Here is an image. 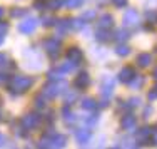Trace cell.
<instances>
[{
  "label": "cell",
  "mask_w": 157,
  "mask_h": 149,
  "mask_svg": "<svg viewBox=\"0 0 157 149\" xmlns=\"http://www.w3.org/2000/svg\"><path fill=\"white\" fill-rule=\"evenodd\" d=\"M127 37H129V33H127L124 29H121V30H117V33H115V39L117 40H125Z\"/></svg>",
  "instance_id": "cell-23"
},
{
  "label": "cell",
  "mask_w": 157,
  "mask_h": 149,
  "mask_svg": "<svg viewBox=\"0 0 157 149\" xmlns=\"http://www.w3.org/2000/svg\"><path fill=\"white\" fill-rule=\"evenodd\" d=\"M30 84H32V79H30V77L15 76V77L12 79V82H10V87H12L13 91H18V92H22V91H25V89H27Z\"/></svg>",
  "instance_id": "cell-1"
},
{
  "label": "cell",
  "mask_w": 157,
  "mask_h": 149,
  "mask_svg": "<svg viewBox=\"0 0 157 149\" xmlns=\"http://www.w3.org/2000/svg\"><path fill=\"white\" fill-rule=\"evenodd\" d=\"M63 3H65V0H52V2H48V9H59Z\"/></svg>",
  "instance_id": "cell-21"
},
{
  "label": "cell",
  "mask_w": 157,
  "mask_h": 149,
  "mask_svg": "<svg viewBox=\"0 0 157 149\" xmlns=\"http://www.w3.org/2000/svg\"><path fill=\"white\" fill-rule=\"evenodd\" d=\"M112 87H114V82H112V80H109V79H105V84H104V87H102V89H104L102 94L105 96V97L112 94Z\"/></svg>",
  "instance_id": "cell-17"
},
{
  "label": "cell",
  "mask_w": 157,
  "mask_h": 149,
  "mask_svg": "<svg viewBox=\"0 0 157 149\" xmlns=\"http://www.w3.org/2000/svg\"><path fill=\"white\" fill-rule=\"evenodd\" d=\"M35 27H37V20L35 18H27L25 22H22L20 25H18V29H20L24 33H30L35 30Z\"/></svg>",
  "instance_id": "cell-6"
},
{
  "label": "cell",
  "mask_w": 157,
  "mask_h": 149,
  "mask_svg": "<svg viewBox=\"0 0 157 149\" xmlns=\"http://www.w3.org/2000/svg\"><path fill=\"white\" fill-rule=\"evenodd\" d=\"M7 29H9V25H7V24H0V32H7Z\"/></svg>",
  "instance_id": "cell-36"
},
{
  "label": "cell",
  "mask_w": 157,
  "mask_h": 149,
  "mask_svg": "<svg viewBox=\"0 0 157 149\" xmlns=\"http://www.w3.org/2000/svg\"><path fill=\"white\" fill-rule=\"evenodd\" d=\"M24 14H25L24 10H13L12 15H13V17H20V15H24Z\"/></svg>",
  "instance_id": "cell-34"
},
{
  "label": "cell",
  "mask_w": 157,
  "mask_h": 149,
  "mask_svg": "<svg viewBox=\"0 0 157 149\" xmlns=\"http://www.w3.org/2000/svg\"><path fill=\"white\" fill-rule=\"evenodd\" d=\"M112 3H114L115 7H121L122 9V7L127 5V0H112Z\"/></svg>",
  "instance_id": "cell-27"
},
{
  "label": "cell",
  "mask_w": 157,
  "mask_h": 149,
  "mask_svg": "<svg viewBox=\"0 0 157 149\" xmlns=\"http://www.w3.org/2000/svg\"><path fill=\"white\" fill-rule=\"evenodd\" d=\"M137 22H139V14H137V10L129 9L124 14V24L125 25H136Z\"/></svg>",
  "instance_id": "cell-4"
},
{
  "label": "cell",
  "mask_w": 157,
  "mask_h": 149,
  "mask_svg": "<svg viewBox=\"0 0 157 149\" xmlns=\"http://www.w3.org/2000/svg\"><path fill=\"white\" fill-rule=\"evenodd\" d=\"M75 97H77V92H72V94H69L67 96V102H72V100H75Z\"/></svg>",
  "instance_id": "cell-31"
},
{
  "label": "cell",
  "mask_w": 157,
  "mask_h": 149,
  "mask_svg": "<svg viewBox=\"0 0 157 149\" xmlns=\"http://www.w3.org/2000/svg\"><path fill=\"white\" fill-rule=\"evenodd\" d=\"M5 80H7V76L5 74H0V82H5Z\"/></svg>",
  "instance_id": "cell-38"
},
{
  "label": "cell",
  "mask_w": 157,
  "mask_h": 149,
  "mask_svg": "<svg viewBox=\"0 0 157 149\" xmlns=\"http://www.w3.org/2000/svg\"><path fill=\"white\" fill-rule=\"evenodd\" d=\"M110 35L109 32H107V29H100L99 32H97V40H100V42H105V40H109Z\"/></svg>",
  "instance_id": "cell-18"
},
{
  "label": "cell",
  "mask_w": 157,
  "mask_h": 149,
  "mask_svg": "<svg viewBox=\"0 0 157 149\" xmlns=\"http://www.w3.org/2000/svg\"><path fill=\"white\" fill-rule=\"evenodd\" d=\"M139 102H140L139 99H130V104H129V107H136V106H139Z\"/></svg>",
  "instance_id": "cell-33"
},
{
  "label": "cell",
  "mask_w": 157,
  "mask_h": 149,
  "mask_svg": "<svg viewBox=\"0 0 157 149\" xmlns=\"http://www.w3.org/2000/svg\"><path fill=\"white\" fill-rule=\"evenodd\" d=\"M75 121V116H74V114H69L65 111V122H74Z\"/></svg>",
  "instance_id": "cell-29"
},
{
  "label": "cell",
  "mask_w": 157,
  "mask_h": 149,
  "mask_svg": "<svg viewBox=\"0 0 157 149\" xmlns=\"http://www.w3.org/2000/svg\"><path fill=\"white\" fill-rule=\"evenodd\" d=\"M151 107H147V109H145V112H144V117H149V112H151Z\"/></svg>",
  "instance_id": "cell-39"
},
{
  "label": "cell",
  "mask_w": 157,
  "mask_h": 149,
  "mask_svg": "<svg viewBox=\"0 0 157 149\" xmlns=\"http://www.w3.org/2000/svg\"><path fill=\"white\" fill-rule=\"evenodd\" d=\"M44 49L50 54V57H57V54H59L57 40H45V42H44Z\"/></svg>",
  "instance_id": "cell-7"
},
{
  "label": "cell",
  "mask_w": 157,
  "mask_h": 149,
  "mask_svg": "<svg viewBox=\"0 0 157 149\" xmlns=\"http://www.w3.org/2000/svg\"><path fill=\"white\" fill-rule=\"evenodd\" d=\"M24 126L27 129H30V127H35L37 124H39V116H37V114H29V116H25L24 117Z\"/></svg>",
  "instance_id": "cell-11"
},
{
  "label": "cell",
  "mask_w": 157,
  "mask_h": 149,
  "mask_svg": "<svg viewBox=\"0 0 157 149\" xmlns=\"http://www.w3.org/2000/svg\"><path fill=\"white\" fill-rule=\"evenodd\" d=\"M67 57H69L70 62H74V64H78V62L82 61V57H84V54H82L80 49H77V47H72V49L67 52Z\"/></svg>",
  "instance_id": "cell-8"
},
{
  "label": "cell",
  "mask_w": 157,
  "mask_h": 149,
  "mask_svg": "<svg viewBox=\"0 0 157 149\" xmlns=\"http://www.w3.org/2000/svg\"><path fill=\"white\" fill-rule=\"evenodd\" d=\"M89 84H90V77H89L85 72H82L80 76H77V79H75V87L84 89V87H87Z\"/></svg>",
  "instance_id": "cell-12"
},
{
  "label": "cell",
  "mask_w": 157,
  "mask_h": 149,
  "mask_svg": "<svg viewBox=\"0 0 157 149\" xmlns=\"http://www.w3.org/2000/svg\"><path fill=\"white\" fill-rule=\"evenodd\" d=\"M70 25H72L74 29H82V27H84V22H82V20H72V22H70Z\"/></svg>",
  "instance_id": "cell-26"
},
{
  "label": "cell",
  "mask_w": 157,
  "mask_h": 149,
  "mask_svg": "<svg viewBox=\"0 0 157 149\" xmlns=\"http://www.w3.org/2000/svg\"><path fill=\"white\" fill-rule=\"evenodd\" d=\"M35 9L42 10V9H44V3H42V2H37V3H35Z\"/></svg>",
  "instance_id": "cell-37"
},
{
  "label": "cell",
  "mask_w": 157,
  "mask_h": 149,
  "mask_svg": "<svg viewBox=\"0 0 157 149\" xmlns=\"http://www.w3.org/2000/svg\"><path fill=\"white\" fill-rule=\"evenodd\" d=\"M63 5H67V7H80L82 5V0H65Z\"/></svg>",
  "instance_id": "cell-24"
},
{
  "label": "cell",
  "mask_w": 157,
  "mask_h": 149,
  "mask_svg": "<svg viewBox=\"0 0 157 149\" xmlns=\"http://www.w3.org/2000/svg\"><path fill=\"white\" fill-rule=\"evenodd\" d=\"M2 17H3V9L0 7V18H2Z\"/></svg>",
  "instance_id": "cell-41"
},
{
  "label": "cell",
  "mask_w": 157,
  "mask_h": 149,
  "mask_svg": "<svg viewBox=\"0 0 157 149\" xmlns=\"http://www.w3.org/2000/svg\"><path fill=\"white\" fill-rule=\"evenodd\" d=\"M134 77H136V70H134L132 67H124V69L121 70V74H119V79L125 84H129Z\"/></svg>",
  "instance_id": "cell-5"
},
{
  "label": "cell",
  "mask_w": 157,
  "mask_h": 149,
  "mask_svg": "<svg viewBox=\"0 0 157 149\" xmlns=\"http://www.w3.org/2000/svg\"><path fill=\"white\" fill-rule=\"evenodd\" d=\"M149 100H154V99H157V91H152V92H149Z\"/></svg>",
  "instance_id": "cell-32"
},
{
  "label": "cell",
  "mask_w": 157,
  "mask_h": 149,
  "mask_svg": "<svg viewBox=\"0 0 157 149\" xmlns=\"http://www.w3.org/2000/svg\"><path fill=\"white\" fill-rule=\"evenodd\" d=\"M3 141H5V137H3V136H0V146L3 144Z\"/></svg>",
  "instance_id": "cell-40"
},
{
  "label": "cell",
  "mask_w": 157,
  "mask_h": 149,
  "mask_svg": "<svg viewBox=\"0 0 157 149\" xmlns=\"http://www.w3.org/2000/svg\"><path fill=\"white\" fill-rule=\"evenodd\" d=\"M82 107L87 111H94L97 107V102L92 97H85V99H82Z\"/></svg>",
  "instance_id": "cell-16"
},
{
  "label": "cell",
  "mask_w": 157,
  "mask_h": 149,
  "mask_svg": "<svg viewBox=\"0 0 157 149\" xmlns=\"http://www.w3.org/2000/svg\"><path fill=\"white\" fill-rule=\"evenodd\" d=\"M154 77L157 79V69H154Z\"/></svg>",
  "instance_id": "cell-42"
},
{
  "label": "cell",
  "mask_w": 157,
  "mask_h": 149,
  "mask_svg": "<svg viewBox=\"0 0 157 149\" xmlns=\"http://www.w3.org/2000/svg\"><path fill=\"white\" fill-rule=\"evenodd\" d=\"M151 61H152L151 54H140L139 57H137V64L140 67H149L151 65Z\"/></svg>",
  "instance_id": "cell-14"
},
{
  "label": "cell",
  "mask_w": 157,
  "mask_h": 149,
  "mask_svg": "<svg viewBox=\"0 0 157 149\" xmlns=\"http://www.w3.org/2000/svg\"><path fill=\"white\" fill-rule=\"evenodd\" d=\"M129 84H130V87H132V89H139L140 85L144 84V77H142V76H139V77H134V79L130 80Z\"/></svg>",
  "instance_id": "cell-19"
},
{
  "label": "cell",
  "mask_w": 157,
  "mask_h": 149,
  "mask_svg": "<svg viewBox=\"0 0 157 149\" xmlns=\"http://www.w3.org/2000/svg\"><path fill=\"white\" fill-rule=\"evenodd\" d=\"M42 146L47 147H62L65 146V137L63 136H54V137H44Z\"/></svg>",
  "instance_id": "cell-3"
},
{
  "label": "cell",
  "mask_w": 157,
  "mask_h": 149,
  "mask_svg": "<svg viewBox=\"0 0 157 149\" xmlns=\"http://www.w3.org/2000/svg\"><path fill=\"white\" fill-rule=\"evenodd\" d=\"M145 17H147V20L155 22L157 24V12L155 10H147V12H145Z\"/></svg>",
  "instance_id": "cell-20"
},
{
  "label": "cell",
  "mask_w": 157,
  "mask_h": 149,
  "mask_svg": "<svg viewBox=\"0 0 157 149\" xmlns=\"http://www.w3.org/2000/svg\"><path fill=\"white\" fill-rule=\"evenodd\" d=\"M2 40H3V37H2V35H0V44H2Z\"/></svg>",
  "instance_id": "cell-43"
},
{
  "label": "cell",
  "mask_w": 157,
  "mask_h": 149,
  "mask_svg": "<svg viewBox=\"0 0 157 149\" xmlns=\"http://www.w3.org/2000/svg\"><path fill=\"white\" fill-rule=\"evenodd\" d=\"M54 22H55V20H54L52 17H44V18H42V24H44V25H52Z\"/></svg>",
  "instance_id": "cell-28"
},
{
  "label": "cell",
  "mask_w": 157,
  "mask_h": 149,
  "mask_svg": "<svg viewBox=\"0 0 157 149\" xmlns=\"http://www.w3.org/2000/svg\"><path fill=\"white\" fill-rule=\"evenodd\" d=\"M75 137H77L78 144H85V143H89V139H90V131H89V129H78Z\"/></svg>",
  "instance_id": "cell-9"
},
{
  "label": "cell",
  "mask_w": 157,
  "mask_h": 149,
  "mask_svg": "<svg viewBox=\"0 0 157 149\" xmlns=\"http://www.w3.org/2000/svg\"><path fill=\"white\" fill-rule=\"evenodd\" d=\"M121 124H122V127L124 129H134L136 127V117L132 116V114H127V116L122 117V121H121Z\"/></svg>",
  "instance_id": "cell-10"
},
{
  "label": "cell",
  "mask_w": 157,
  "mask_h": 149,
  "mask_svg": "<svg viewBox=\"0 0 157 149\" xmlns=\"http://www.w3.org/2000/svg\"><path fill=\"white\" fill-rule=\"evenodd\" d=\"M151 136H152V131L149 127H144L137 132V141H142V143H144V141L151 139Z\"/></svg>",
  "instance_id": "cell-15"
},
{
  "label": "cell",
  "mask_w": 157,
  "mask_h": 149,
  "mask_svg": "<svg viewBox=\"0 0 157 149\" xmlns=\"http://www.w3.org/2000/svg\"><path fill=\"white\" fill-rule=\"evenodd\" d=\"M65 87L67 85L63 84V82H55V84H50V85H47L45 89H44V94L47 96V97H55V96H59L60 92L65 91Z\"/></svg>",
  "instance_id": "cell-2"
},
{
  "label": "cell",
  "mask_w": 157,
  "mask_h": 149,
  "mask_svg": "<svg viewBox=\"0 0 157 149\" xmlns=\"http://www.w3.org/2000/svg\"><path fill=\"white\" fill-rule=\"evenodd\" d=\"M152 139H151V143H154V144H157V132H154V131H152Z\"/></svg>",
  "instance_id": "cell-35"
},
{
  "label": "cell",
  "mask_w": 157,
  "mask_h": 149,
  "mask_svg": "<svg viewBox=\"0 0 157 149\" xmlns=\"http://www.w3.org/2000/svg\"><path fill=\"white\" fill-rule=\"evenodd\" d=\"M9 62H7V55H3V54H0V67H5Z\"/></svg>",
  "instance_id": "cell-30"
},
{
  "label": "cell",
  "mask_w": 157,
  "mask_h": 149,
  "mask_svg": "<svg viewBox=\"0 0 157 149\" xmlns=\"http://www.w3.org/2000/svg\"><path fill=\"white\" fill-rule=\"evenodd\" d=\"M115 52H117V55H121V57H122V55H127L130 50H129V47H127V45H119L117 49H115Z\"/></svg>",
  "instance_id": "cell-22"
},
{
  "label": "cell",
  "mask_w": 157,
  "mask_h": 149,
  "mask_svg": "<svg viewBox=\"0 0 157 149\" xmlns=\"http://www.w3.org/2000/svg\"><path fill=\"white\" fill-rule=\"evenodd\" d=\"M112 17L109 15V14H105V15H102L99 18V29H110L112 27Z\"/></svg>",
  "instance_id": "cell-13"
},
{
  "label": "cell",
  "mask_w": 157,
  "mask_h": 149,
  "mask_svg": "<svg viewBox=\"0 0 157 149\" xmlns=\"http://www.w3.org/2000/svg\"><path fill=\"white\" fill-rule=\"evenodd\" d=\"M95 17V12L94 10H89V12H85L84 15H82V20H90V18Z\"/></svg>",
  "instance_id": "cell-25"
}]
</instances>
